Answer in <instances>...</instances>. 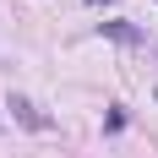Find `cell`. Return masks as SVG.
<instances>
[{"label": "cell", "mask_w": 158, "mask_h": 158, "mask_svg": "<svg viewBox=\"0 0 158 158\" xmlns=\"http://www.w3.org/2000/svg\"><path fill=\"white\" fill-rule=\"evenodd\" d=\"M11 114H16V120H22V126H33V131H44V114L33 109L27 98H11Z\"/></svg>", "instance_id": "obj_1"}, {"label": "cell", "mask_w": 158, "mask_h": 158, "mask_svg": "<svg viewBox=\"0 0 158 158\" xmlns=\"http://www.w3.org/2000/svg\"><path fill=\"white\" fill-rule=\"evenodd\" d=\"M98 33H109V38H120V44H142V33L126 27V22H98Z\"/></svg>", "instance_id": "obj_2"}]
</instances>
